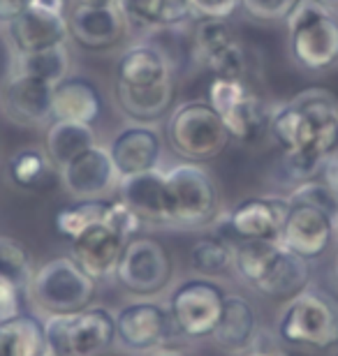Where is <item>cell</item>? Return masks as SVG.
<instances>
[{
	"mask_svg": "<svg viewBox=\"0 0 338 356\" xmlns=\"http://www.w3.org/2000/svg\"><path fill=\"white\" fill-rule=\"evenodd\" d=\"M234 266L246 282L273 301H292L311 282V266L280 241H241L234 248Z\"/></svg>",
	"mask_w": 338,
	"mask_h": 356,
	"instance_id": "6da1fadb",
	"label": "cell"
},
{
	"mask_svg": "<svg viewBox=\"0 0 338 356\" xmlns=\"http://www.w3.org/2000/svg\"><path fill=\"white\" fill-rule=\"evenodd\" d=\"M290 54L299 67L322 72L338 63V19L322 0H299L290 12Z\"/></svg>",
	"mask_w": 338,
	"mask_h": 356,
	"instance_id": "7a4b0ae2",
	"label": "cell"
},
{
	"mask_svg": "<svg viewBox=\"0 0 338 356\" xmlns=\"http://www.w3.org/2000/svg\"><path fill=\"white\" fill-rule=\"evenodd\" d=\"M278 338L285 345L327 352L338 347V298L325 289H304L287 301Z\"/></svg>",
	"mask_w": 338,
	"mask_h": 356,
	"instance_id": "3957f363",
	"label": "cell"
},
{
	"mask_svg": "<svg viewBox=\"0 0 338 356\" xmlns=\"http://www.w3.org/2000/svg\"><path fill=\"white\" fill-rule=\"evenodd\" d=\"M116 340V317L107 308H84L49 315L45 322L47 352L54 356H102Z\"/></svg>",
	"mask_w": 338,
	"mask_h": 356,
	"instance_id": "277c9868",
	"label": "cell"
},
{
	"mask_svg": "<svg viewBox=\"0 0 338 356\" xmlns=\"http://www.w3.org/2000/svg\"><path fill=\"white\" fill-rule=\"evenodd\" d=\"M169 146L185 160H211L229 144V132L215 109L204 99L178 104L167 123Z\"/></svg>",
	"mask_w": 338,
	"mask_h": 356,
	"instance_id": "5b68a950",
	"label": "cell"
},
{
	"mask_svg": "<svg viewBox=\"0 0 338 356\" xmlns=\"http://www.w3.org/2000/svg\"><path fill=\"white\" fill-rule=\"evenodd\" d=\"M208 104L225 123L229 137L253 144L269 132L271 113L264 99L243 79L215 76L208 88Z\"/></svg>",
	"mask_w": 338,
	"mask_h": 356,
	"instance_id": "8992f818",
	"label": "cell"
},
{
	"mask_svg": "<svg viewBox=\"0 0 338 356\" xmlns=\"http://www.w3.org/2000/svg\"><path fill=\"white\" fill-rule=\"evenodd\" d=\"M31 291L42 310L63 315L89 308L95 296V280L86 275L72 257H56L35 270Z\"/></svg>",
	"mask_w": 338,
	"mask_h": 356,
	"instance_id": "52a82bcc",
	"label": "cell"
},
{
	"mask_svg": "<svg viewBox=\"0 0 338 356\" xmlns=\"http://www.w3.org/2000/svg\"><path fill=\"white\" fill-rule=\"evenodd\" d=\"M225 289L208 277L181 282L169 296V317L174 329L188 338L213 336L225 308Z\"/></svg>",
	"mask_w": 338,
	"mask_h": 356,
	"instance_id": "ba28073f",
	"label": "cell"
},
{
	"mask_svg": "<svg viewBox=\"0 0 338 356\" xmlns=\"http://www.w3.org/2000/svg\"><path fill=\"white\" fill-rule=\"evenodd\" d=\"M164 178H167L171 199V222L197 227L215 216L218 188L204 167L185 162L164 172Z\"/></svg>",
	"mask_w": 338,
	"mask_h": 356,
	"instance_id": "9c48e42d",
	"label": "cell"
},
{
	"mask_svg": "<svg viewBox=\"0 0 338 356\" xmlns=\"http://www.w3.org/2000/svg\"><path fill=\"white\" fill-rule=\"evenodd\" d=\"M118 282L137 296H153L171 280V259L160 241L139 236L130 238L116 268Z\"/></svg>",
	"mask_w": 338,
	"mask_h": 356,
	"instance_id": "30bf717a",
	"label": "cell"
},
{
	"mask_svg": "<svg viewBox=\"0 0 338 356\" xmlns=\"http://www.w3.org/2000/svg\"><path fill=\"white\" fill-rule=\"evenodd\" d=\"M192 56L215 76L225 79L246 76V49L225 21H199L192 35Z\"/></svg>",
	"mask_w": 338,
	"mask_h": 356,
	"instance_id": "8fae6325",
	"label": "cell"
},
{
	"mask_svg": "<svg viewBox=\"0 0 338 356\" xmlns=\"http://www.w3.org/2000/svg\"><path fill=\"white\" fill-rule=\"evenodd\" d=\"M169 310L153 301L128 303L116 315V338L132 352H153L174 333Z\"/></svg>",
	"mask_w": 338,
	"mask_h": 356,
	"instance_id": "7c38bea8",
	"label": "cell"
},
{
	"mask_svg": "<svg viewBox=\"0 0 338 356\" xmlns=\"http://www.w3.org/2000/svg\"><path fill=\"white\" fill-rule=\"evenodd\" d=\"M334 222L329 213L308 204H290V213L285 218L280 232V245L301 259L311 261L322 257L334 241Z\"/></svg>",
	"mask_w": 338,
	"mask_h": 356,
	"instance_id": "4fadbf2b",
	"label": "cell"
},
{
	"mask_svg": "<svg viewBox=\"0 0 338 356\" xmlns=\"http://www.w3.org/2000/svg\"><path fill=\"white\" fill-rule=\"evenodd\" d=\"M59 178L75 199H102L121 181L112 153L98 144L61 167Z\"/></svg>",
	"mask_w": 338,
	"mask_h": 356,
	"instance_id": "5bb4252c",
	"label": "cell"
},
{
	"mask_svg": "<svg viewBox=\"0 0 338 356\" xmlns=\"http://www.w3.org/2000/svg\"><path fill=\"white\" fill-rule=\"evenodd\" d=\"M290 199L250 197L227 213V229L241 241H280Z\"/></svg>",
	"mask_w": 338,
	"mask_h": 356,
	"instance_id": "9a60e30c",
	"label": "cell"
},
{
	"mask_svg": "<svg viewBox=\"0 0 338 356\" xmlns=\"http://www.w3.org/2000/svg\"><path fill=\"white\" fill-rule=\"evenodd\" d=\"M128 241L130 238L112 229L107 222L93 225L79 234L77 238H72V259L95 282L105 280V277L116 275L121 254H123Z\"/></svg>",
	"mask_w": 338,
	"mask_h": 356,
	"instance_id": "2e32d148",
	"label": "cell"
},
{
	"mask_svg": "<svg viewBox=\"0 0 338 356\" xmlns=\"http://www.w3.org/2000/svg\"><path fill=\"white\" fill-rule=\"evenodd\" d=\"M70 35L79 47L100 51L116 47L125 38V12L121 3L112 5H77L68 19Z\"/></svg>",
	"mask_w": 338,
	"mask_h": 356,
	"instance_id": "e0dca14e",
	"label": "cell"
},
{
	"mask_svg": "<svg viewBox=\"0 0 338 356\" xmlns=\"http://www.w3.org/2000/svg\"><path fill=\"white\" fill-rule=\"evenodd\" d=\"M118 199L137 213L141 222H171V199L167 178L158 169L125 176L118 181Z\"/></svg>",
	"mask_w": 338,
	"mask_h": 356,
	"instance_id": "ac0fdd59",
	"label": "cell"
},
{
	"mask_svg": "<svg viewBox=\"0 0 338 356\" xmlns=\"http://www.w3.org/2000/svg\"><path fill=\"white\" fill-rule=\"evenodd\" d=\"M7 31H10V40L17 54H33L42 51V49L66 44L70 24L66 14H52L28 7L19 17L7 21Z\"/></svg>",
	"mask_w": 338,
	"mask_h": 356,
	"instance_id": "d6986e66",
	"label": "cell"
},
{
	"mask_svg": "<svg viewBox=\"0 0 338 356\" xmlns=\"http://www.w3.org/2000/svg\"><path fill=\"white\" fill-rule=\"evenodd\" d=\"M114 167L121 178L151 172L162 155V139L148 125H130L121 130L109 148Z\"/></svg>",
	"mask_w": 338,
	"mask_h": 356,
	"instance_id": "ffe728a7",
	"label": "cell"
},
{
	"mask_svg": "<svg viewBox=\"0 0 338 356\" xmlns=\"http://www.w3.org/2000/svg\"><path fill=\"white\" fill-rule=\"evenodd\" d=\"M54 86L26 74H14L5 88V113L19 125H45L52 118Z\"/></svg>",
	"mask_w": 338,
	"mask_h": 356,
	"instance_id": "44dd1931",
	"label": "cell"
},
{
	"mask_svg": "<svg viewBox=\"0 0 338 356\" xmlns=\"http://www.w3.org/2000/svg\"><path fill=\"white\" fill-rule=\"evenodd\" d=\"M102 111V97L98 88L86 79H63L54 86L52 95V118L70 120V123H86L93 120Z\"/></svg>",
	"mask_w": 338,
	"mask_h": 356,
	"instance_id": "7402d4cb",
	"label": "cell"
},
{
	"mask_svg": "<svg viewBox=\"0 0 338 356\" xmlns=\"http://www.w3.org/2000/svg\"><path fill=\"white\" fill-rule=\"evenodd\" d=\"M116 99L121 111L137 123H155L167 116L171 102H174V81L164 79L153 86H116Z\"/></svg>",
	"mask_w": 338,
	"mask_h": 356,
	"instance_id": "603a6c76",
	"label": "cell"
},
{
	"mask_svg": "<svg viewBox=\"0 0 338 356\" xmlns=\"http://www.w3.org/2000/svg\"><path fill=\"white\" fill-rule=\"evenodd\" d=\"M257 336V315L248 298L227 294L222 317L213 331V340L227 352H246Z\"/></svg>",
	"mask_w": 338,
	"mask_h": 356,
	"instance_id": "cb8c5ba5",
	"label": "cell"
},
{
	"mask_svg": "<svg viewBox=\"0 0 338 356\" xmlns=\"http://www.w3.org/2000/svg\"><path fill=\"white\" fill-rule=\"evenodd\" d=\"M171 76L167 56L148 44L132 47L118 60V83L125 86H153Z\"/></svg>",
	"mask_w": 338,
	"mask_h": 356,
	"instance_id": "d4e9b609",
	"label": "cell"
},
{
	"mask_svg": "<svg viewBox=\"0 0 338 356\" xmlns=\"http://www.w3.org/2000/svg\"><path fill=\"white\" fill-rule=\"evenodd\" d=\"M47 352L45 324L38 317L19 312L0 319V356H42Z\"/></svg>",
	"mask_w": 338,
	"mask_h": 356,
	"instance_id": "484cf974",
	"label": "cell"
},
{
	"mask_svg": "<svg viewBox=\"0 0 338 356\" xmlns=\"http://www.w3.org/2000/svg\"><path fill=\"white\" fill-rule=\"evenodd\" d=\"M93 146H95V132L86 123L54 120L47 130V155L59 169Z\"/></svg>",
	"mask_w": 338,
	"mask_h": 356,
	"instance_id": "4316f807",
	"label": "cell"
},
{
	"mask_svg": "<svg viewBox=\"0 0 338 356\" xmlns=\"http://www.w3.org/2000/svg\"><path fill=\"white\" fill-rule=\"evenodd\" d=\"M68 70H70V54L66 44L42 49V51H33V54H17V58H14V74L35 76V79L52 83V86L68 79Z\"/></svg>",
	"mask_w": 338,
	"mask_h": 356,
	"instance_id": "83f0119b",
	"label": "cell"
},
{
	"mask_svg": "<svg viewBox=\"0 0 338 356\" xmlns=\"http://www.w3.org/2000/svg\"><path fill=\"white\" fill-rule=\"evenodd\" d=\"M56 169L59 167L49 160L47 153L28 148V151L14 155L7 172H10V181L21 190H45L59 178Z\"/></svg>",
	"mask_w": 338,
	"mask_h": 356,
	"instance_id": "f1b7e54d",
	"label": "cell"
},
{
	"mask_svg": "<svg viewBox=\"0 0 338 356\" xmlns=\"http://www.w3.org/2000/svg\"><path fill=\"white\" fill-rule=\"evenodd\" d=\"M125 17L148 28H169L190 17L185 0H121Z\"/></svg>",
	"mask_w": 338,
	"mask_h": 356,
	"instance_id": "f546056e",
	"label": "cell"
},
{
	"mask_svg": "<svg viewBox=\"0 0 338 356\" xmlns=\"http://www.w3.org/2000/svg\"><path fill=\"white\" fill-rule=\"evenodd\" d=\"M112 199H77L75 204L66 206L56 213V229L66 238H77L84 229L100 225L107 220Z\"/></svg>",
	"mask_w": 338,
	"mask_h": 356,
	"instance_id": "4dcf8cb0",
	"label": "cell"
},
{
	"mask_svg": "<svg viewBox=\"0 0 338 356\" xmlns=\"http://www.w3.org/2000/svg\"><path fill=\"white\" fill-rule=\"evenodd\" d=\"M232 264H234V248L220 236L199 238L190 250V266L204 277L225 273Z\"/></svg>",
	"mask_w": 338,
	"mask_h": 356,
	"instance_id": "1f68e13d",
	"label": "cell"
},
{
	"mask_svg": "<svg viewBox=\"0 0 338 356\" xmlns=\"http://www.w3.org/2000/svg\"><path fill=\"white\" fill-rule=\"evenodd\" d=\"M0 273L17 282L21 289H31V280L35 275L31 252L24 243L7 236H0Z\"/></svg>",
	"mask_w": 338,
	"mask_h": 356,
	"instance_id": "d6a6232c",
	"label": "cell"
},
{
	"mask_svg": "<svg viewBox=\"0 0 338 356\" xmlns=\"http://www.w3.org/2000/svg\"><path fill=\"white\" fill-rule=\"evenodd\" d=\"M287 199H290V204L315 206V209L325 211L334 220H338V199L334 197V192L327 188L322 178H308V181H301Z\"/></svg>",
	"mask_w": 338,
	"mask_h": 356,
	"instance_id": "836d02e7",
	"label": "cell"
},
{
	"mask_svg": "<svg viewBox=\"0 0 338 356\" xmlns=\"http://www.w3.org/2000/svg\"><path fill=\"white\" fill-rule=\"evenodd\" d=\"M299 0H241L243 12L250 19L262 21V24H276L290 17Z\"/></svg>",
	"mask_w": 338,
	"mask_h": 356,
	"instance_id": "e575fe53",
	"label": "cell"
},
{
	"mask_svg": "<svg viewBox=\"0 0 338 356\" xmlns=\"http://www.w3.org/2000/svg\"><path fill=\"white\" fill-rule=\"evenodd\" d=\"M185 7L199 21H227L241 10V0H185Z\"/></svg>",
	"mask_w": 338,
	"mask_h": 356,
	"instance_id": "d590c367",
	"label": "cell"
},
{
	"mask_svg": "<svg viewBox=\"0 0 338 356\" xmlns=\"http://www.w3.org/2000/svg\"><path fill=\"white\" fill-rule=\"evenodd\" d=\"M105 222L109 225L112 229H116L118 234H123L125 238H130L141 227V220L137 218V213L132 209H128L121 199H112V206H109V213H107Z\"/></svg>",
	"mask_w": 338,
	"mask_h": 356,
	"instance_id": "8d00e7d4",
	"label": "cell"
},
{
	"mask_svg": "<svg viewBox=\"0 0 338 356\" xmlns=\"http://www.w3.org/2000/svg\"><path fill=\"white\" fill-rule=\"evenodd\" d=\"M21 298H24V289L0 273V319L17 317L21 312Z\"/></svg>",
	"mask_w": 338,
	"mask_h": 356,
	"instance_id": "74e56055",
	"label": "cell"
},
{
	"mask_svg": "<svg viewBox=\"0 0 338 356\" xmlns=\"http://www.w3.org/2000/svg\"><path fill=\"white\" fill-rule=\"evenodd\" d=\"M243 356H287V354L276 338H271L264 333V336H255L253 345L243 352Z\"/></svg>",
	"mask_w": 338,
	"mask_h": 356,
	"instance_id": "f35d334b",
	"label": "cell"
},
{
	"mask_svg": "<svg viewBox=\"0 0 338 356\" xmlns=\"http://www.w3.org/2000/svg\"><path fill=\"white\" fill-rule=\"evenodd\" d=\"M320 176L327 188L334 192V197L338 199V153H332L325 160V165L320 169Z\"/></svg>",
	"mask_w": 338,
	"mask_h": 356,
	"instance_id": "ab89813d",
	"label": "cell"
},
{
	"mask_svg": "<svg viewBox=\"0 0 338 356\" xmlns=\"http://www.w3.org/2000/svg\"><path fill=\"white\" fill-rule=\"evenodd\" d=\"M33 0H0V21H12L31 7Z\"/></svg>",
	"mask_w": 338,
	"mask_h": 356,
	"instance_id": "60d3db41",
	"label": "cell"
},
{
	"mask_svg": "<svg viewBox=\"0 0 338 356\" xmlns=\"http://www.w3.org/2000/svg\"><path fill=\"white\" fill-rule=\"evenodd\" d=\"M31 7L52 14H66V0H33Z\"/></svg>",
	"mask_w": 338,
	"mask_h": 356,
	"instance_id": "b9f144b4",
	"label": "cell"
},
{
	"mask_svg": "<svg viewBox=\"0 0 338 356\" xmlns=\"http://www.w3.org/2000/svg\"><path fill=\"white\" fill-rule=\"evenodd\" d=\"M148 356H185L178 350H169V347H160V350H153Z\"/></svg>",
	"mask_w": 338,
	"mask_h": 356,
	"instance_id": "7bdbcfd3",
	"label": "cell"
},
{
	"mask_svg": "<svg viewBox=\"0 0 338 356\" xmlns=\"http://www.w3.org/2000/svg\"><path fill=\"white\" fill-rule=\"evenodd\" d=\"M121 3V0H77V5H112Z\"/></svg>",
	"mask_w": 338,
	"mask_h": 356,
	"instance_id": "ee69618b",
	"label": "cell"
},
{
	"mask_svg": "<svg viewBox=\"0 0 338 356\" xmlns=\"http://www.w3.org/2000/svg\"><path fill=\"white\" fill-rule=\"evenodd\" d=\"M334 275H336V280H338V254H336V259H334Z\"/></svg>",
	"mask_w": 338,
	"mask_h": 356,
	"instance_id": "f6af8a7d",
	"label": "cell"
},
{
	"mask_svg": "<svg viewBox=\"0 0 338 356\" xmlns=\"http://www.w3.org/2000/svg\"><path fill=\"white\" fill-rule=\"evenodd\" d=\"M322 3H325V5H329V7H332V5H338V0H322Z\"/></svg>",
	"mask_w": 338,
	"mask_h": 356,
	"instance_id": "bcb514c9",
	"label": "cell"
},
{
	"mask_svg": "<svg viewBox=\"0 0 338 356\" xmlns=\"http://www.w3.org/2000/svg\"><path fill=\"white\" fill-rule=\"evenodd\" d=\"M42 356H54V354H49V352H45V354H42Z\"/></svg>",
	"mask_w": 338,
	"mask_h": 356,
	"instance_id": "7dc6e473",
	"label": "cell"
}]
</instances>
